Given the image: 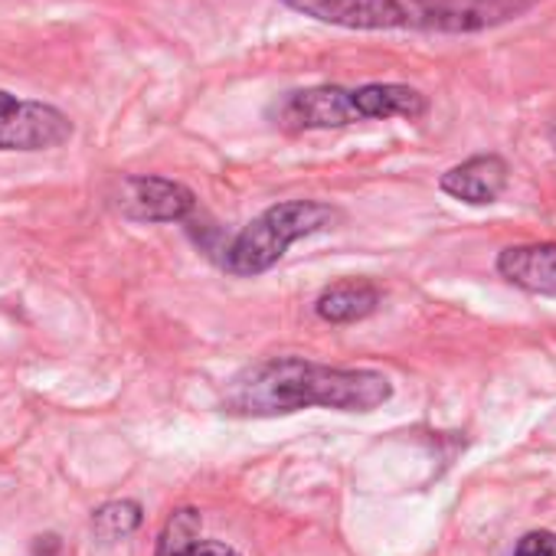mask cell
<instances>
[{"label": "cell", "instance_id": "cell-12", "mask_svg": "<svg viewBox=\"0 0 556 556\" xmlns=\"http://www.w3.org/2000/svg\"><path fill=\"white\" fill-rule=\"evenodd\" d=\"M203 517L197 507H180L167 517L154 556H232V549L219 540H203Z\"/></svg>", "mask_w": 556, "mask_h": 556}, {"label": "cell", "instance_id": "cell-13", "mask_svg": "<svg viewBox=\"0 0 556 556\" xmlns=\"http://www.w3.org/2000/svg\"><path fill=\"white\" fill-rule=\"evenodd\" d=\"M92 527L102 540H125L141 527L138 501H109L92 514Z\"/></svg>", "mask_w": 556, "mask_h": 556}, {"label": "cell", "instance_id": "cell-10", "mask_svg": "<svg viewBox=\"0 0 556 556\" xmlns=\"http://www.w3.org/2000/svg\"><path fill=\"white\" fill-rule=\"evenodd\" d=\"M361 122H387V118H406L416 122L429 112V99L403 83H367L351 89Z\"/></svg>", "mask_w": 556, "mask_h": 556}, {"label": "cell", "instance_id": "cell-6", "mask_svg": "<svg viewBox=\"0 0 556 556\" xmlns=\"http://www.w3.org/2000/svg\"><path fill=\"white\" fill-rule=\"evenodd\" d=\"M118 210L135 223H184L197 210L190 187L167 177H125L118 187Z\"/></svg>", "mask_w": 556, "mask_h": 556}, {"label": "cell", "instance_id": "cell-4", "mask_svg": "<svg viewBox=\"0 0 556 556\" xmlns=\"http://www.w3.org/2000/svg\"><path fill=\"white\" fill-rule=\"evenodd\" d=\"M73 138V122L43 102L0 92V151H50Z\"/></svg>", "mask_w": 556, "mask_h": 556}, {"label": "cell", "instance_id": "cell-15", "mask_svg": "<svg viewBox=\"0 0 556 556\" xmlns=\"http://www.w3.org/2000/svg\"><path fill=\"white\" fill-rule=\"evenodd\" d=\"M232 556H236V553H232Z\"/></svg>", "mask_w": 556, "mask_h": 556}, {"label": "cell", "instance_id": "cell-14", "mask_svg": "<svg viewBox=\"0 0 556 556\" xmlns=\"http://www.w3.org/2000/svg\"><path fill=\"white\" fill-rule=\"evenodd\" d=\"M510 556H556V533L553 530H527Z\"/></svg>", "mask_w": 556, "mask_h": 556}, {"label": "cell", "instance_id": "cell-2", "mask_svg": "<svg viewBox=\"0 0 556 556\" xmlns=\"http://www.w3.org/2000/svg\"><path fill=\"white\" fill-rule=\"evenodd\" d=\"M344 213L321 200H286L262 210L223 249L219 265L236 278H255L289 252L292 242L334 229Z\"/></svg>", "mask_w": 556, "mask_h": 556}, {"label": "cell", "instance_id": "cell-1", "mask_svg": "<svg viewBox=\"0 0 556 556\" xmlns=\"http://www.w3.org/2000/svg\"><path fill=\"white\" fill-rule=\"evenodd\" d=\"M393 400L387 374L370 367H331L305 357H265L242 367L223 396L229 416L275 419L312 406L338 413H374Z\"/></svg>", "mask_w": 556, "mask_h": 556}, {"label": "cell", "instance_id": "cell-9", "mask_svg": "<svg viewBox=\"0 0 556 556\" xmlns=\"http://www.w3.org/2000/svg\"><path fill=\"white\" fill-rule=\"evenodd\" d=\"M497 275L507 286L540 295V299H556V242H527V245H507L497 262Z\"/></svg>", "mask_w": 556, "mask_h": 556}, {"label": "cell", "instance_id": "cell-5", "mask_svg": "<svg viewBox=\"0 0 556 556\" xmlns=\"http://www.w3.org/2000/svg\"><path fill=\"white\" fill-rule=\"evenodd\" d=\"M271 118L282 131H328V128H348L361 122L354 92L344 86H312L289 92L286 99H278L271 109Z\"/></svg>", "mask_w": 556, "mask_h": 556}, {"label": "cell", "instance_id": "cell-11", "mask_svg": "<svg viewBox=\"0 0 556 556\" xmlns=\"http://www.w3.org/2000/svg\"><path fill=\"white\" fill-rule=\"evenodd\" d=\"M383 302V292L370 282V278H341V282L328 286L318 302L315 315L328 325H357L370 318Z\"/></svg>", "mask_w": 556, "mask_h": 556}, {"label": "cell", "instance_id": "cell-3", "mask_svg": "<svg viewBox=\"0 0 556 556\" xmlns=\"http://www.w3.org/2000/svg\"><path fill=\"white\" fill-rule=\"evenodd\" d=\"M540 0H400L403 27L422 34H481L527 17Z\"/></svg>", "mask_w": 556, "mask_h": 556}, {"label": "cell", "instance_id": "cell-7", "mask_svg": "<svg viewBox=\"0 0 556 556\" xmlns=\"http://www.w3.org/2000/svg\"><path fill=\"white\" fill-rule=\"evenodd\" d=\"M282 8L344 30H400V0H278Z\"/></svg>", "mask_w": 556, "mask_h": 556}, {"label": "cell", "instance_id": "cell-8", "mask_svg": "<svg viewBox=\"0 0 556 556\" xmlns=\"http://www.w3.org/2000/svg\"><path fill=\"white\" fill-rule=\"evenodd\" d=\"M510 184V167L501 154H475L439 177V190L468 206H488L501 200Z\"/></svg>", "mask_w": 556, "mask_h": 556}]
</instances>
